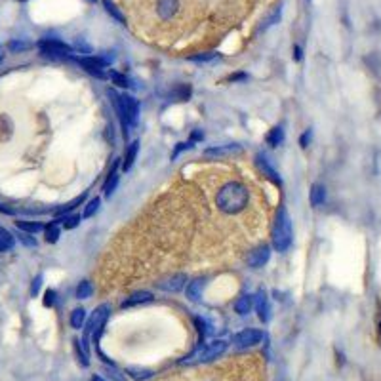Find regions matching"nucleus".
<instances>
[{
  "instance_id": "obj_45",
  "label": "nucleus",
  "mask_w": 381,
  "mask_h": 381,
  "mask_svg": "<svg viewBox=\"0 0 381 381\" xmlns=\"http://www.w3.org/2000/svg\"><path fill=\"white\" fill-rule=\"evenodd\" d=\"M309 141H311V131H305L303 135H301V139H299V143H301V147H307L309 145Z\"/></svg>"
},
{
  "instance_id": "obj_38",
  "label": "nucleus",
  "mask_w": 381,
  "mask_h": 381,
  "mask_svg": "<svg viewBox=\"0 0 381 381\" xmlns=\"http://www.w3.org/2000/svg\"><path fill=\"white\" fill-rule=\"evenodd\" d=\"M187 149H193V141H189V143H177L175 145V151L172 152V158H177L179 154L183 151H187Z\"/></svg>"
},
{
  "instance_id": "obj_37",
  "label": "nucleus",
  "mask_w": 381,
  "mask_h": 381,
  "mask_svg": "<svg viewBox=\"0 0 381 381\" xmlns=\"http://www.w3.org/2000/svg\"><path fill=\"white\" fill-rule=\"evenodd\" d=\"M31 44L29 42H21V40H11L10 44H8V48H10L11 52H23V50H27Z\"/></svg>"
},
{
  "instance_id": "obj_21",
  "label": "nucleus",
  "mask_w": 381,
  "mask_h": 381,
  "mask_svg": "<svg viewBox=\"0 0 381 381\" xmlns=\"http://www.w3.org/2000/svg\"><path fill=\"white\" fill-rule=\"evenodd\" d=\"M233 151H239L237 145H218V147H210L206 149V156H212V158H219V156H227Z\"/></svg>"
},
{
  "instance_id": "obj_40",
  "label": "nucleus",
  "mask_w": 381,
  "mask_h": 381,
  "mask_svg": "<svg viewBox=\"0 0 381 381\" xmlns=\"http://www.w3.org/2000/svg\"><path fill=\"white\" fill-rule=\"evenodd\" d=\"M40 286H42V274H38L31 284V295H38L40 292Z\"/></svg>"
},
{
  "instance_id": "obj_18",
  "label": "nucleus",
  "mask_w": 381,
  "mask_h": 381,
  "mask_svg": "<svg viewBox=\"0 0 381 381\" xmlns=\"http://www.w3.org/2000/svg\"><path fill=\"white\" fill-rule=\"evenodd\" d=\"M326 202V187L320 185V183H315L311 187V204L313 208L322 206Z\"/></svg>"
},
{
  "instance_id": "obj_44",
  "label": "nucleus",
  "mask_w": 381,
  "mask_h": 381,
  "mask_svg": "<svg viewBox=\"0 0 381 381\" xmlns=\"http://www.w3.org/2000/svg\"><path fill=\"white\" fill-rule=\"evenodd\" d=\"M98 57H99V59H101V61H103V63H105L107 67H109L111 63H113V61H115V55L111 54V52H103V54L98 55Z\"/></svg>"
},
{
  "instance_id": "obj_30",
  "label": "nucleus",
  "mask_w": 381,
  "mask_h": 381,
  "mask_svg": "<svg viewBox=\"0 0 381 381\" xmlns=\"http://www.w3.org/2000/svg\"><path fill=\"white\" fill-rule=\"evenodd\" d=\"M191 86H187V84H181V86H177L172 92V98H175V99H179V101H187V99L191 98Z\"/></svg>"
},
{
  "instance_id": "obj_25",
  "label": "nucleus",
  "mask_w": 381,
  "mask_h": 381,
  "mask_svg": "<svg viewBox=\"0 0 381 381\" xmlns=\"http://www.w3.org/2000/svg\"><path fill=\"white\" fill-rule=\"evenodd\" d=\"M13 237L6 231L4 227H0V252H8L13 248Z\"/></svg>"
},
{
  "instance_id": "obj_34",
  "label": "nucleus",
  "mask_w": 381,
  "mask_h": 381,
  "mask_svg": "<svg viewBox=\"0 0 381 381\" xmlns=\"http://www.w3.org/2000/svg\"><path fill=\"white\" fill-rule=\"evenodd\" d=\"M82 202H84V196H78V198H75L73 202H69L67 206L59 208V210H57V214H65V216H67V214H69L71 210H75V208L78 206V204H82Z\"/></svg>"
},
{
  "instance_id": "obj_51",
  "label": "nucleus",
  "mask_w": 381,
  "mask_h": 381,
  "mask_svg": "<svg viewBox=\"0 0 381 381\" xmlns=\"http://www.w3.org/2000/svg\"><path fill=\"white\" fill-rule=\"evenodd\" d=\"M88 2H96V0H88Z\"/></svg>"
},
{
  "instance_id": "obj_24",
  "label": "nucleus",
  "mask_w": 381,
  "mask_h": 381,
  "mask_svg": "<svg viewBox=\"0 0 381 381\" xmlns=\"http://www.w3.org/2000/svg\"><path fill=\"white\" fill-rule=\"evenodd\" d=\"M84 322H86V311L82 307H78V309H75L71 313V326L75 328V330H80V328L84 326Z\"/></svg>"
},
{
  "instance_id": "obj_19",
  "label": "nucleus",
  "mask_w": 381,
  "mask_h": 381,
  "mask_svg": "<svg viewBox=\"0 0 381 381\" xmlns=\"http://www.w3.org/2000/svg\"><path fill=\"white\" fill-rule=\"evenodd\" d=\"M235 309H237V313L242 316L252 313V309H254V295H248V294L240 295L239 299H237V303H235Z\"/></svg>"
},
{
  "instance_id": "obj_33",
  "label": "nucleus",
  "mask_w": 381,
  "mask_h": 381,
  "mask_svg": "<svg viewBox=\"0 0 381 381\" xmlns=\"http://www.w3.org/2000/svg\"><path fill=\"white\" fill-rule=\"evenodd\" d=\"M216 57L214 52H206V54H196V55H191L189 59L191 61H195V63H206V61H212Z\"/></svg>"
},
{
  "instance_id": "obj_6",
  "label": "nucleus",
  "mask_w": 381,
  "mask_h": 381,
  "mask_svg": "<svg viewBox=\"0 0 381 381\" xmlns=\"http://www.w3.org/2000/svg\"><path fill=\"white\" fill-rule=\"evenodd\" d=\"M225 351H227V343H225L223 339H216V341L208 343L204 349H200V353H198V362H210V360L221 357Z\"/></svg>"
},
{
  "instance_id": "obj_36",
  "label": "nucleus",
  "mask_w": 381,
  "mask_h": 381,
  "mask_svg": "<svg viewBox=\"0 0 381 381\" xmlns=\"http://www.w3.org/2000/svg\"><path fill=\"white\" fill-rule=\"evenodd\" d=\"M61 221H63V227L65 229H75L80 223V216H65Z\"/></svg>"
},
{
  "instance_id": "obj_49",
  "label": "nucleus",
  "mask_w": 381,
  "mask_h": 381,
  "mask_svg": "<svg viewBox=\"0 0 381 381\" xmlns=\"http://www.w3.org/2000/svg\"><path fill=\"white\" fill-rule=\"evenodd\" d=\"M193 139H195V141L196 139H202V133H200V131H193Z\"/></svg>"
},
{
  "instance_id": "obj_39",
  "label": "nucleus",
  "mask_w": 381,
  "mask_h": 381,
  "mask_svg": "<svg viewBox=\"0 0 381 381\" xmlns=\"http://www.w3.org/2000/svg\"><path fill=\"white\" fill-rule=\"evenodd\" d=\"M195 324H196V330H198V334L204 338L208 334V324H206V320H202L200 316H196L195 318Z\"/></svg>"
},
{
  "instance_id": "obj_14",
  "label": "nucleus",
  "mask_w": 381,
  "mask_h": 381,
  "mask_svg": "<svg viewBox=\"0 0 381 381\" xmlns=\"http://www.w3.org/2000/svg\"><path fill=\"white\" fill-rule=\"evenodd\" d=\"M179 8V2L177 0H158L156 2V11L160 15V19H172Z\"/></svg>"
},
{
  "instance_id": "obj_9",
  "label": "nucleus",
  "mask_w": 381,
  "mask_h": 381,
  "mask_svg": "<svg viewBox=\"0 0 381 381\" xmlns=\"http://www.w3.org/2000/svg\"><path fill=\"white\" fill-rule=\"evenodd\" d=\"M269 257H271V250H269V246H259V248H255L254 252L248 254L246 261H248V265L254 267V269H259V267H263L265 263L269 261Z\"/></svg>"
},
{
  "instance_id": "obj_26",
  "label": "nucleus",
  "mask_w": 381,
  "mask_h": 381,
  "mask_svg": "<svg viewBox=\"0 0 381 381\" xmlns=\"http://www.w3.org/2000/svg\"><path fill=\"white\" fill-rule=\"evenodd\" d=\"M282 141H284V130L282 128H278V126H276V128H272V130L267 133V143H269L271 147H278Z\"/></svg>"
},
{
  "instance_id": "obj_20",
  "label": "nucleus",
  "mask_w": 381,
  "mask_h": 381,
  "mask_svg": "<svg viewBox=\"0 0 381 381\" xmlns=\"http://www.w3.org/2000/svg\"><path fill=\"white\" fill-rule=\"evenodd\" d=\"M117 168H119V162L113 166V170L109 172V177H107V181L103 183V195L105 196H111L115 193V189L119 185V174H117Z\"/></svg>"
},
{
  "instance_id": "obj_13",
  "label": "nucleus",
  "mask_w": 381,
  "mask_h": 381,
  "mask_svg": "<svg viewBox=\"0 0 381 381\" xmlns=\"http://www.w3.org/2000/svg\"><path fill=\"white\" fill-rule=\"evenodd\" d=\"M257 166H259V170L263 172V175H265V177H267V179L271 181L272 185H276V187L282 185V179H280V174H278V172H276V170L272 168L271 164H269V160H267L265 156H261V154L257 156Z\"/></svg>"
},
{
  "instance_id": "obj_16",
  "label": "nucleus",
  "mask_w": 381,
  "mask_h": 381,
  "mask_svg": "<svg viewBox=\"0 0 381 381\" xmlns=\"http://www.w3.org/2000/svg\"><path fill=\"white\" fill-rule=\"evenodd\" d=\"M152 301V294L151 292H135L131 294L130 297H126L122 301V309H128V307H135V305H143Z\"/></svg>"
},
{
  "instance_id": "obj_5",
  "label": "nucleus",
  "mask_w": 381,
  "mask_h": 381,
  "mask_svg": "<svg viewBox=\"0 0 381 381\" xmlns=\"http://www.w3.org/2000/svg\"><path fill=\"white\" fill-rule=\"evenodd\" d=\"M73 61H75L78 67H82L88 75L98 76V78H105V76H109V73H105V67L107 65H105L99 57L84 55V57H73Z\"/></svg>"
},
{
  "instance_id": "obj_42",
  "label": "nucleus",
  "mask_w": 381,
  "mask_h": 381,
  "mask_svg": "<svg viewBox=\"0 0 381 381\" xmlns=\"http://www.w3.org/2000/svg\"><path fill=\"white\" fill-rule=\"evenodd\" d=\"M280 13H282V11H280V8H276V10H274V13H272L271 17L267 19V23H265V29H267V27H271V25H276V23L280 21Z\"/></svg>"
},
{
  "instance_id": "obj_3",
  "label": "nucleus",
  "mask_w": 381,
  "mask_h": 381,
  "mask_svg": "<svg viewBox=\"0 0 381 381\" xmlns=\"http://www.w3.org/2000/svg\"><path fill=\"white\" fill-rule=\"evenodd\" d=\"M111 315V305L103 303L99 305L98 309L92 313V318L88 320L86 324V330H84V339H82V349L88 353V338L90 336H94V343H98L99 338H101V332H103V326H105V322H107V318Z\"/></svg>"
},
{
  "instance_id": "obj_47",
  "label": "nucleus",
  "mask_w": 381,
  "mask_h": 381,
  "mask_svg": "<svg viewBox=\"0 0 381 381\" xmlns=\"http://www.w3.org/2000/svg\"><path fill=\"white\" fill-rule=\"evenodd\" d=\"M244 78H246V75H233L229 80H233V82H235V80H244Z\"/></svg>"
},
{
  "instance_id": "obj_8",
  "label": "nucleus",
  "mask_w": 381,
  "mask_h": 381,
  "mask_svg": "<svg viewBox=\"0 0 381 381\" xmlns=\"http://www.w3.org/2000/svg\"><path fill=\"white\" fill-rule=\"evenodd\" d=\"M120 101H122V107H124V113H126V119L130 122V126H135L137 117H139V103H137V99L122 94V96H120Z\"/></svg>"
},
{
  "instance_id": "obj_35",
  "label": "nucleus",
  "mask_w": 381,
  "mask_h": 381,
  "mask_svg": "<svg viewBox=\"0 0 381 381\" xmlns=\"http://www.w3.org/2000/svg\"><path fill=\"white\" fill-rule=\"evenodd\" d=\"M17 237H19V240H21L27 248H36V239H34L33 235H29V233H19Z\"/></svg>"
},
{
  "instance_id": "obj_48",
  "label": "nucleus",
  "mask_w": 381,
  "mask_h": 381,
  "mask_svg": "<svg viewBox=\"0 0 381 381\" xmlns=\"http://www.w3.org/2000/svg\"><path fill=\"white\" fill-rule=\"evenodd\" d=\"M0 212H2V214H13L11 208H6V206H2V204H0Z\"/></svg>"
},
{
  "instance_id": "obj_4",
  "label": "nucleus",
  "mask_w": 381,
  "mask_h": 381,
  "mask_svg": "<svg viewBox=\"0 0 381 381\" xmlns=\"http://www.w3.org/2000/svg\"><path fill=\"white\" fill-rule=\"evenodd\" d=\"M38 50L48 57L54 59H65V57H73V46L61 42L57 38H42L38 42Z\"/></svg>"
},
{
  "instance_id": "obj_52",
  "label": "nucleus",
  "mask_w": 381,
  "mask_h": 381,
  "mask_svg": "<svg viewBox=\"0 0 381 381\" xmlns=\"http://www.w3.org/2000/svg\"><path fill=\"white\" fill-rule=\"evenodd\" d=\"M0 61H2V55H0Z\"/></svg>"
},
{
  "instance_id": "obj_29",
  "label": "nucleus",
  "mask_w": 381,
  "mask_h": 381,
  "mask_svg": "<svg viewBox=\"0 0 381 381\" xmlns=\"http://www.w3.org/2000/svg\"><path fill=\"white\" fill-rule=\"evenodd\" d=\"M109 78L117 84V86L120 88H130L131 86V82H130V78L126 75H120V73H117V71H111L109 73Z\"/></svg>"
},
{
  "instance_id": "obj_43",
  "label": "nucleus",
  "mask_w": 381,
  "mask_h": 381,
  "mask_svg": "<svg viewBox=\"0 0 381 381\" xmlns=\"http://www.w3.org/2000/svg\"><path fill=\"white\" fill-rule=\"evenodd\" d=\"M130 374H131V378H135V380H145V378H151L152 374L151 372H147V370H130Z\"/></svg>"
},
{
  "instance_id": "obj_32",
  "label": "nucleus",
  "mask_w": 381,
  "mask_h": 381,
  "mask_svg": "<svg viewBox=\"0 0 381 381\" xmlns=\"http://www.w3.org/2000/svg\"><path fill=\"white\" fill-rule=\"evenodd\" d=\"M75 351H76V355H78L80 364H82V366H88V364H90V360H88V353L84 351V349H80V341H78V339H75Z\"/></svg>"
},
{
  "instance_id": "obj_12",
  "label": "nucleus",
  "mask_w": 381,
  "mask_h": 381,
  "mask_svg": "<svg viewBox=\"0 0 381 381\" xmlns=\"http://www.w3.org/2000/svg\"><path fill=\"white\" fill-rule=\"evenodd\" d=\"M187 284V274L183 272H179V274H174V276H170L168 280H164V282L158 284V288L164 290V292H170V294H175V292H179V290H183Z\"/></svg>"
},
{
  "instance_id": "obj_7",
  "label": "nucleus",
  "mask_w": 381,
  "mask_h": 381,
  "mask_svg": "<svg viewBox=\"0 0 381 381\" xmlns=\"http://www.w3.org/2000/svg\"><path fill=\"white\" fill-rule=\"evenodd\" d=\"M263 339V334L259 330H242L240 334H237L235 338H233V343L237 345V347H254V345H257V343H261Z\"/></svg>"
},
{
  "instance_id": "obj_17",
  "label": "nucleus",
  "mask_w": 381,
  "mask_h": 381,
  "mask_svg": "<svg viewBox=\"0 0 381 381\" xmlns=\"http://www.w3.org/2000/svg\"><path fill=\"white\" fill-rule=\"evenodd\" d=\"M137 151H139V141L133 139V141L128 145L126 152H124V160H122V170H124V172H128L131 166H133L135 156H137Z\"/></svg>"
},
{
  "instance_id": "obj_10",
  "label": "nucleus",
  "mask_w": 381,
  "mask_h": 381,
  "mask_svg": "<svg viewBox=\"0 0 381 381\" xmlns=\"http://www.w3.org/2000/svg\"><path fill=\"white\" fill-rule=\"evenodd\" d=\"M254 307H255V311H257V316H259V320L263 322H267L269 320V316H271V307H269V299H267V294L259 290L257 294L254 295Z\"/></svg>"
},
{
  "instance_id": "obj_22",
  "label": "nucleus",
  "mask_w": 381,
  "mask_h": 381,
  "mask_svg": "<svg viewBox=\"0 0 381 381\" xmlns=\"http://www.w3.org/2000/svg\"><path fill=\"white\" fill-rule=\"evenodd\" d=\"M44 239H46V242H50V244H54V242H57L59 240V235H61V231H59V225H57V221H52L48 227H44Z\"/></svg>"
},
{
  "instance_id": "obj_31",
  "label": "nucleus",
  "mask_w": 381,
  "mask_h": 381,
  "mask_svg": "<svg viewBox=\"0 0 381 381\" xmlns=\"http://www.w3.org/2000/svg\"><path fill=\"white\" fill-rule=\"evenodd\" d=\"M99 206H101V198H92L90 202L86 204V208H84V218H92V216H96V212L99 210Z\"/></svg>"
},
{
  "instance_id": "obj_50",
  "label": "nucleus",
  "mask_w": 381,
  "mask_h": 381,
  "mask_svg": "<svg viewBox=\"0 0 381 381\" xmlns=\"http://www.w3.org/2000/svg\"><path fill=\"white\" fill-rule=\"evenodd\" d=\"M92 381H105V380H103V378H99V376H94V378H92Z\"/></svg>"
},
{
  "instance_id": "obj_28",
  "label": "nucleus",
  "mask_w": 381,
  "mask_h": 381,
  "mask_svg": "<svg viewBox=\"0 0 381 381\" xmlns=\"http://www.w3.org/2000/svg\"><path fill=\"white\" fill-rule=\"evenodd\" d=\"M92 294H94V286H92V282L84 280V282L78 284V288H76V297H78V299H88Z\"/></svg>"
},
{
  "instance_id": "obj_23",
  "label": "nucleus",
  "mask_w": 381,
  "mask_h": 381,
  "mask_svg": "<svg viewBox=\"0 0 381 381\" xmlns=\"http://www.w3.org/2000/svg\"><path fill=\"white\" fill-rule=\"evenodd\" d=\"M15 225H17L19 231L29 233V235H36V233H40V231L44 229L38 221H15Z\"/></svg>"
},
{
  "instance_id": "obj_2",
  "label": "nucleus",
  "mask_w": 381,
  "mask_h": 381,
  "mask_svg": "<svg viewBox=\"0 0 381 381\" xmlns=\"http://www.w3.org/2000/svg\"><path fill=\"white\" fill-rule=\"evenodd\" d=\"M292 219L288 216L286 208H278L274 227H272V246L276 252H286L292 244Z\"/></svg>"
},
{
  "instance_id": "obj_15",
  "label": "nucleus",
  "mask_w": 381,
  "mask_h": 381,
  "mask_svg": "<svg viewBox=\"0 0 381 381\" xmlns=\"http://www.w3.org/2000/svg\"><path fill=\"white\" fill-rule=\"evenodd\" d=\"M204 286H206V280H204V278H196L193 282H189V286H187V297H189V301L200 303Z\"/></svg>"
},
{
  "instance_id": "obj_1",
  "label": "nucleus",
  "mask_w": 381,
  "mask_h": 381,
  "mask_svg": "<svg viewBox=\"0 0 381 381\" xmlns=\"http://www.w3.org/2000/svg\"><path fill=\"white\" fill-rule=\"evenodd\" d=\"M248 198H250V193H248L246 187L242 183H237V181H231V183L219 189L216 202H218V208L223 214L233 216V214H240L244 208L248 206Z\"/></svg>"
},
{
  "instance_id": "obj_46",
  "label": "nucleus",
  "mask_w": 381,
  "mask_h": 381,
  "mask_svg": "<svg viewBox=\"0 0 381 381\" xmlns=\"http://www.w3.org/2000/svg\"><path fill=\"white\" fill-rule=\"evenodd\" d=\"M294 52H295V59L299 61V59H301V48H299V46H295V48H294Z\"/></svg>"
},
{
  "instance_id": "obj_11",
  "label": "nucleus",
  "mask_w": 381,
  "mask_h": 381,
  "mask_svg": "<svg viewBox=\"0 0 381 381\" xmlns=\"http://www.w3.org/2000/svg\"><path fill=\"white\" fill-rule=\"evenodd\" d=\"M109 94L111 101H113V105H115V111H117V117H119L120 124H122V130H124V135H128L130 133V122L126 119V113H124V107H122V101H120V96L115 92V90H109L107 92Z\"/></svg>"
},
{
  "instance_id": "obj_27",
  "label": "nucleus",
  "mask_w": 381,
  "mask_h": 381,
  "mask_svg": "<svg viewBox=\"0 0 381 381\" xmlns=\"http://www.w3.org/2000/svg\"><path fill=\"white\" fill-rule=\"evenodd\" d=\"M103 6H105V10H107V13H109L111 17H115V19H117L119 23H122V25L126 23L124 15L120 13V10L117 8V6H115V4H113V2H111V0H103Z\"/></svg>"
},
{
  "instance_id": "obj_41",
  "label": "nucleus",
  "mask_w": 381,
  "mask_h": 381,
  "mask_svg": "<svg viewBox=\"0 0 381 381\" xmlns=\"http://www.w3.org/2000/svg\"><path fill=\"white\" fill-rule=\"evenodd\" d=\"M55 303V292L54 290H46L44 294V307H52Z\"/></svg>"
}]
</instances>
